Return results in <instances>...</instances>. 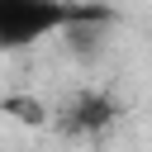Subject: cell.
<instances>
[{"label":"cell","instance_id":"6da1fadb","mask_svg":"<svg viewBox=\"0 0 152 152\" xmlns=\"http://www.w3.org/2000/svg\"><path fill=\"white\" fill-rule=\"evenodd\" d=\"M71 19L76 14L62 0H0V38H5V48H24L33 38H48Z\"/></svg>","mask_w":152,"mask_h":152}]
</instances>
